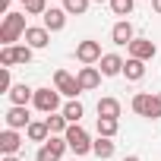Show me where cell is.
Instances as JSON below:
<instances>
[{
    "label": "cell",
    "instance_id": "cell-23",
    "mask_svg": "<svg viewBox=\"0 0 161 161\" xmlns=\"http://www.w3.org/2000/svg\"><path fill=\"white\" fill-rule=\"evenodd\" d=\"M82 114H86L82 101H69V104H63V117H66L69 123H79V120H82Z\"/></svg>",
    "mask_w": 161,
    "mask_h": 161
},
{
    "label": "cell",
    "instance_id": "cell-19",
    "mask_svg": "<svg viewBox=\"0 0 161 161\" xmlns=\"http://www.w3.org/2000/svg\"><path fill=\"white\" fill-rule=\"evenodd\" d=\"M98 117L117 120V117H120V101H117V98H101V101H98Z\"/></svg>",
    "mask_w": 161,
    "mask_h": 161
},
{
    "label": "cell",
    "instance_id": "cell-21",
    "mask_svg": "<svg viewBox=\"0 0 161 161\" xmlns=\"http://www.w3.org/2000/svg\"><path fill=\"white\" fill-rule=\"evenodd\" d=\"M92 155H95V158H101V161L114 158V142H111V139H104V136H98V139H95V145H92Z\"/></svg>",
    "mask_w": 161,
    "mask_h": 161
},
{
    "label": "cell",
    "instance_id": "cell-5",
    "mask_svg": "<svg viewBox=\"0 0 161 161\" xmlns=\"http://www.w3.org/2000/svg\"><path fill=\"white\" fill-rule=\"evenodd\" d=\"M54 89H57L60 95H69L73 101H76V95H79V92H82L79 79H76V76H69L66 69H57V73H54Z\"/></svg>",
    "mask_w": 161,
    "mask_h": 161
},
{
    "label": "cell",
    "instance_id": "cell-7",
    "mask_svg": "<svg viewBox=\"0 0 161 161\" xmlns=\"http://www.w3.org/2000/svg\"><path fill=\"white\" fill-rule=\"evenodd\" d=\"M66 136H51L41 148H38V161H60V155L66 152Z\"/></svg>",
    "mask_w": 161,
    "mask_h": 161
},
{
    "label": "cell",
    "instance_id": "cell-1",
    "mask_svg": "<svg viewBox=\"0 0 161 161\" xmlns=\"http://www.w3.org/2000/svg\"><path fill=\"white\" fill-rule=\"evenodd\" d=\"M25 13H7L3 16V25H0V41L3 47H13V41H19L25 35Z\"/></svg>",
    "mask_w": 161,
    "mask_h": 161
},
{
    "label": "cell",
    "instance_id": "cell-20",
    "mask_svg": "<svg viewBox=\"0 0 161 161\" xmlns=\"http://www.w3.org/2000/svg\"><path fill=\"white\" fill-rule=\"evenodd\" d=\"M44 123H47L51 136H63V133L69 130V120H66L63 114H47V117H44Z\"/></svg>",
    "mask_w": 161,
    "mask_h": 161
},
{
    "label": "cell",
    "instance_id": "cell-6",
    "mask_svg": "<svg viewBox=\"0 0 161 161\" xmlns=\"http://www.w3.org/2000/svg\"><path fill=\"white\" fill-rule=\"evenodd\" d=\"M41 114H54L60 108V92L57 89H35V101H32Z\"/></svg>",
    "mask_w": 161,
    "mask_h": 161
},
{
    "label": "cell",
    "instance_id": "cell-22",
    "mask_svg": "<svg viewBox=\"0 0 161 161\" xmlns=\"http://www.w3.org/2000/svg\"><path fill=\"white\" fill-rule=\"evenodd\" d=\"M95 130H98V136H104V139H114V136H117V130H120V123H117V120H108V117H98Z\"/></svg>",
    "mask_w": 161,
    "mask_h": 161
},
{
    "label": "cell",
    "instance_id": "cell-28",
    "mask_svg": "<svg viewBox=\"0 0 161 161\" xmlns=\"http://www.w3.org/2000/svg\"><path fill=\"white\" fill-rule=\"evenodd\" d=\"M10 89H13V79H10V69H3V73H0V92L10 95Z\"/></svg>",
    "mask_w": 161,
    "mask_h": 161
},
{
    "label": "cell",
    "instance_id": "cell-32",
    "mask_svg": "<svg viewBox=\"0 0 161 161\" xmlns=\"http://www.w3.org/2000/svg\"><path fill=\"white\" fill-rule=\"evenodd\" d=\"M3 161H19V158L16 155H3Z\"/></svg>",
    "mask_w": 161,
    "mask_h": 161
},
{
    "label": "cell",
    "instance_id": "cell-27",
    "mask_svg": "<svg viewBox=\"0 0 161 161\" xmlns=\"http://www.w3.org/2000/svg\"><path fill=\"white\" fill-rule=\"evenodd\" d=\"M25 13H32V16H44V13H47V0H25Z\"/></svg>",
    "mask_w": 161,
    "mask_h": 161
},
{
    "label": "cell",
    "instance_id": "cell-26",
    "mask_svg": "<svg viewBox=\"0 0 161 161\" xmlns=\"http://www.w3.org/2000/svg\"><path fill=\"white\" fill-rule=\"evenodd\" d=\"M133 3H136V0H111V10H114V16H130Z\"/></svg>",
    "mask_w": 161,
    "mask_h": 161
},
{
    "label": "cell",
    "instance_id": "cell-13",
    "mask_svg": "<svg viewBox=\"0 0 161 161\" xmlns=\"http://www.w3.org/2000/svg\"><path fill=\"white\" fill-rule=\"evenodd\" d=\"M76 79H79V86H82V92L98 89V86H101V69H95V66H82Z\"/></svg>",
    "mask_w": 161,
    "mask_h": 161
},
{
    "label": "cell",
    "instance_id": "cell-17",
    "mask_svg": "<svg viewBox=\"0 0 161 161\" xmlns=\"http://www.w3.org/2000/svg\"><path fill=\"white\" fill-rule=\"evenodd\" d=\"M25 136H29V142H47L51 139V130H47L44 120H32L29 130H25Z\"/></svg>",
    "mask_w": 161,
    "mask_h": 161
},
{
    "label": "cell",
    "instance_id": "cell-16",
    "mask_svg": "<svg viewBox=\"0 0 161 161\" xmlns=\"http://www.w3.org/2000/svg\"><path fill=\"white\" fill-rule=\"evenodd\" d=\"M10 101H13V104H19V108H25L29 101H35V89H29L25 82H19V86H13V89H10Z\"/></svg>",
    "mask_w": 161,
    "mask_h": 161
},
{
    "label": "cell",
    "instance_id": "cell-34",
    "mask_svg": "<svg viewBox=\"0 0 161 161\" xmlns=\"http://www.w3.org/2000/svg\"><path fill=\"white\" fill-rule=\"evenodd\" d=\"M22 3H25V0H22Z\"/></svg>",
    "mask_w": 161,
    "mask_h": 161
},
{
    "label": "cell",
    "instance_id": "cell-18",
    "mask_svg": "<svg viewBox=\"0 0 161 161\" xmlns=\"http://www.w3.org/2000/svg\"><path fill=\"white\" fill-rule=\"evenodd\" d=\"M123 76L130 79V82H139V79L145 76V63H142V60H136V57H130V60L123 63Z\"/></svg>",
    "mask_w": 161,
    "mask_h": 161
},
{
    "label": "cell",
    "instance_id": "cell-8",
    "mask_svg": "<svg viewBox=\"0 0 161 161\" xmlns=\"http://www.w3.org/2000/svg\"><path fill=\"white\" fill-rule=\"evenodd\" d=\"M22 41H25L32 51H41V47H47V44H51V32H47L44 25H29V29H25V35H22Z\"/></svg>",
    "mask_w": 161,
    "mask_h": 161
},
{
    "label": "cell",
    "instance_id": "cell-12",
    "mask_svg": "<svg viewBox=\"0 0 161 161\" xmlns=\"http://www.w3.org/2000/svg\"><path fill=\"white\" fill-rule=\"evenodd\" d=\"M19 148H22L19 130H3V133H0V152H3V155H16Z\"/></svg>",
    "mask_w": 161,
    "mask_h": 161
},
{
    "label": "cell",
    "instance_id": "cell-24",
    "mask_svg": "<svg viewBox=\"0 0 161 161\" xmlns=\"http://www.w3.org/2000/svg\"><path fill=\"white\" fill-rule=\"evenodd\" d=\"M89 3H92V0H63V10L73 13V16H82L89 10Z\"/></svg>",
    "mask_w": 161,
    "mask_h": 161
},
{
    "label": "cell",
    "instance_id": "cell-30",
    "mask_svg": "<svg viewBox=\"0 0 161 161\" xmlns=\"http://www.w3.org/2000/svg\"><path fill=\"white\" fill-rule=\"evenodd\" d=\"M152 10H155V13L161 16V0H152Z\"/></svg>",
    "mask_w": 161,
    "mask_h": 161
},
{
    "label": "cell",
    "instance_id": "cell-11",
    "mask_svg": "<svg viewBox=\"0 0 161 161\" xmlns=\"http://www.w3.org/2000/svg\"><path fill=\"white\" fill-rule=\"evenodd\" d=\"M158 54V47H155V41H148V38H136L133 44H130V57H136V60H152Z\"/></svg>",
    "mask_w": 161,
    "mask_h": 161
},
{
    "label": "cell",
    "instance_id": "cell-3",
    "mask_svg": "<svg viewBox=\"0 0 161 161\" xmlns=\"http://www.w3.org/2000/svg\"><path fill=\"white\" fill-rule=\"evenodd\" d=\"M63 136H66V145H69L76 155H89V152H92V145H95V142L89 139V133L79 126V123H69V130H66Z\"/></svg>",
    "mask_w": 161,
    "mask_h": 161
},
{
    "label": "cell",
    "instance_id": "cell-2",
    "mask_svg": "<svg viewBox=\"0 0 161 161\" xmlns=\"http://www.w3.org/2000/svg\"><path fill=\"white\" fill-rule=\"evenodd\" d=\"M133 111L139 117H148V120H158L161 117V92H136L133 95Z\"/></svg>",
    "mask_w": 161,
    "mask_h": 161
},
{
    "label": "cell",
    "instance_id": "cell-14",
    "mask_svg": "<svg viewBox=\"0 0 161 161\" xmlns=\"http://www.w3.org/2000/svg\"><path fill=\"white\" fill-rule=\"evenodd\" d=\"M111 38H114V44H120V47H123V44H133V41H136V38H133V25H130L126 19H120V22H117V25L111 29Z\"/></svg>",
    "mask_w": 161,
    "mask_h": 161
},
{
    "label": "cell",
    "instance_id": "cell-4",
    "mask_svg": "<svg viewBox=\"0 0 161 161\" xmlns=\"http://www.w3.org/2000/svg\"><path fill=\"white\" fill-rule=\"evenodd\" d=\"M101 57H104V54H101V44L92 41V38H86V41L76 44V60L82 63V66H92V63H98Z\"/></svg>",
    "mask_w": 161,
    "mask_h": 161
},
{
    "label": "cell",
    "instance_id": "cell-33",
    "mask_svg": "<svg viewBox=\"0 0 161 161\" xmlns=\"http://www.w3.org/2000/svg\"><path fill=\"white\" fill-rule=\"evenodd\" d=\"M95 3H104V0H95ZM108 3H111V0H108Z\"/></svg>",
    "mask_w": 161,
    "mask_h": 161
},
{
    "label": "cell",
    "instance_id": "cell-10",
    "mask_svg": "<svg viewBox=\"0 0 161 161\" xmlns=\"http://www.w3.org/2000/svg\"><path fill=\"white\" fill-rule=\"evenodd\" d=\"M66 16H69V13H66L63 7H51V10H47L41 19H44V29H47V32H63V25H66Z\"/></svg>",
    "mask_w": 161,
    "mask_h": 161
},
{
    "label": "cell",
    "instance_id": "cell-15",
    "mask_svg": "<svg viewBox=\"0 0 161 161\" xmlns=\"http://www.w3.org/2000/svg\"><path fill=\"white\" fill-rule=\"evenodd\" d=\"M98 63H101V76H120V73H123V63H126V60H120L117 54H104V57H101Z\"/></svg>",
    "mask_w": 161,
    "mask_h": 161
},
{
    "label": "cell",
    "instance_id": "cell-25",
    "mask_svg": "<svg viewBox=\"0 0 161 161\" xmlns=\"http://www.w3.org/2000/svg\"><path fill=\"white\" fill-rule=\"evenodd\" d=\"M13 60L16 63H32V47L29 44H13Z\"/></svg>",
    "mask_w": 161,
    "mask_h": 161
},
{
    "label": "cell",
    "instance_id": "cell-31",
    "mask_svg": "<svg viewBox=\"0 0 161 161\" xmlns=\"http://www.w3.org/2000/svg\"><path fill=\"white\" fill-rule=\"evenodd\" d=\"M123 161H142V158H139V155H126Z\"/></svg>",
    "mask_w": 161,
    "mask_h": 161
},
{
    "label": "cell",
    "instance_id": "cell-29",
    "mask_svg": "<svg viewBox=\"0 0 161 161\" xmlns=\"http://www.w3.org/2000/svg\"><path fill=\"white\" fill-rule=\"evenodd\" d=\"M10 3H13V0H0V10H3V13H10Z\"/></svg>",
    "mask_w": 161,
    "mask_h": 161
},
{
    "label": "cell",
    "instance_id": "cell-9",
    "mask_svg": "<svg viewBox=\"0 0 161 161\" xmlns=\"http://www.w3.org/2000/svg\"><path fill=\"white\" fill-rule=\"evenodd\" d=\"M7 130H29V123H32V117H29V108H19V104H13L10 111H7Z\"/></svg>",
    "mask_w": 161,
    "mask_h": 161
}]
</instances>
